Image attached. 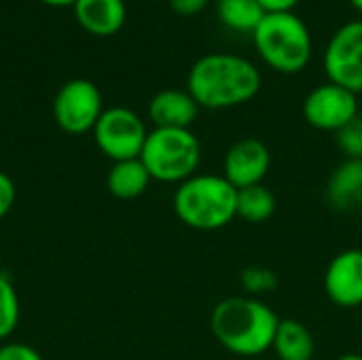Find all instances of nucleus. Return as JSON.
Listing matches in <instances>:
<instances>
[{
	"instance_id": "nucleus-1",
	"label": "nucleus",
	"mask_w": 362,
	"mask_h": 360,
	"mask_svg": "<svg viewBox=\"0 0 362 360\" xmlns=\"http://www.w3.org/2000/svg\"><path fill=\"white\" fill-rule=\"evenodd\" d=\"M261 70L235 53H208L199 57L187 76V91L199 108L223 110L250 102L261 91Z\"/></svg>"
},
{
	"instance_id": "nucleus-2",
	"label": "nucleus",
	"mask_w": 362,
	"mask_h": 360,
	"mask_svg": "<svg viewBox=\"0 0 362 360\" xmlns=\"http://www.w3.org/2000/svg\"><path fill=\"white\" fill-rule=\"evenodd\" d=\"M278 314L259 297H227L210 314V329L216 342L231 354L252 359L274 346Z\"/></svg>"
},
{
	"instance_id": "nucleus-3",
	"label": "nucleus",
	"mask_w": 362,
	"mask_h": 360,
	"mask_svg": "<svg viewBox=\"0 0 362 360\" xmlns=\"http://www.w3.org/2000/svg\"><path fill=\"white\" fill-rule=\"evenodd\" d=\"M174 212L191 229H223L238 216V189L223 174H195L178 185Z\"/></svg>"
},
{
	"instance_id": "nucleus-4",
	"label": "nucleus",
	"mask_w": 362,
	"mask_h": 360,
	"mask_svg": "<svg viewBox=\"0 0 362 360\" xmlns=\"http://www.w3.org/2000/svg\"><path fill=\"white\" fill-rule=\"evenodd\" d=\"M252 40L259 57L280 74L301 72L314 51L312 32L295 13H265Z\"/></svg>"
},
{
	"instance_id": "nucleus-5",
	"label": "nucleus",
	"mask_w": 362,
	"mask_h": 360,
	"mask_svg": "<svg viewBox=\"0 0 362 360\" xmlns=\"http://www.w3.org/2000/svg\"><path fill=\"white\" fill-rule=\"evenodd\" d=\"M140 161L153 180L180 185L195 176L202 161V144L191 129L155 127L146 136Z\"/></svg>"
},
{
	"instance_id": "nucleus-6",
	"label": "nucleus",
	"mask_w": 362,
	"mask_h": 360,
	"mask_svg": "<svg viewBox=\"0 0 362 360\" xmlns=\"http://www.w3.org/2000/svg\"><path fill=\"white\" fill-rule=\"evenodd\" d=\"M146 136L148 129L144 121L125 106L104 108L102 117L93 127V140L98 149L108 159H112V163L138 159L144 149Z\"/></svg>"
},
{
	"instance_id": "nucleus-7",
	"label": "nucleus",
	"mask_w": 362,
	"mask_h": 360,
	"mask_svg": "<svg viewBox=\"0 0 362 360\" xmlns=\"http://www.w3.org/2000/svg\"><path fill=\"white\" fill-rule=\"evenodd\" d=\"M104 112L102 93L95 83L87 79H72L59 87L53 100V117L59 129L66 134L93 132L98 119Z\"/></svg>"
},
{
	"instance_id": "nucleus-8",
	"label": "nucleus",
	"mask_w": 362,
	"mask_h": 360,
	"mask_svg": "<svg viewBox=\"0 0 362 360\" xmlns=\"http://www.w3.org/2000/svg\"><path fill=\"white\" fill-rule=\"evenodd\" d=\"M325 72L331 83L354 93L362 91V19L346 21L331 36L325 57Z\"/></svg>"
},
{
	"instance_id": "nucleus-9",
	"label": "nucleus",
	"mask_w": 362,
	"mask_h": 360,
	"mask_svg": "<svg viewBox=\"0 0 362 360\" xmlns=\"http://www.w3.org/2000/svg\"><path fill=\"white\" fill-rule=\"evenodd\" d=\"M358 117V93L322 83L314 87L303 100V119L320 132H339Z\"/></svg>"
},
{
	"instance_id": "nucleus-10",
	"label": "nucleus",
	"mask_w": 362,
	"mask_h": 360,
	"mask_svg": "<svg viewBox=\"0 0 362 360\" xmlns=\"http://www.w3.org/2000/svg\"><path fill=\"white\" fill-rule=\"evenodd\" d=\"M272 155L265 142L259 138H240L225 153L223 176L240 191L252 185H261L269 172Z\"/></svg>"
},
{
	"instance_id": "nucleus-11",
	"label": "nucleus",
	"mask_w": 362,
	"mask_h": 360,
	"mask_svg": "<svg viewBox=\"0 0 362 360\" xmlns=\"http://www.w3.org/2000/svg\"><path fill=\"white\" fill-rule=\"evenodd\" d=\"M325 293L337 308H361L362 250L348 248L333 257L325 272Z\"/></svg>"
},
{
	"instance_id": "nucleus-12",
	"label": "nucleus",
	"mask_w": 362,
	"mask_h": 360,
	"mask_svg": "<svg viewBox=\"0 0 362 360\" xmlns=\"http://www.w3.org/2000/svg\"><path fill=\"white\" fill-rule=\"evenodd\" d=\"M197 112L199 104L182 89H163L155 93L148 104V117L155 127L189 129L197 119Z\"/></svg>"
},
{
	"instance_id": "nucleus-13",
	"label": "nucleus",
	"mask_w": 362,
	"mask_h": 360,
	"mask_svg": "<svg viewBox=\"0 0 362 360\" xmlns=\"http://www.w3.org/2000/svg\"><path fill=\"white\" fill-rule=\"evenodd\" d=\"M72 6L81 28L93 36L117 34L127 15L123 0H76Z\"/></svg>"
},
{
	"instance_id": "nucleus-14",
	"label": "nucleus",
	"mask_w": 362,
	"mask_h": 360,
	"mask_svg": "<svg viewBox=\"0 0 362 360\" xmlns=\"http://www.w3.org/2000/svg\"><path fill=\"white\" fill-rule=\"evenodd\" d=\"M327 197L333 208L350 210L362 204V161L346 159L329 178Z\"/></svg>"
},
{
	"instance_id": "nucleus-15",
	"label": "nucleus",
	"mask_w": 362,
	"mask_h": 360,
	"mask_svg": "<svg viewBox=\"0 0 362 360\" xmlns=\"http://www.w3.org/2000/svg\"><path fill=\"white\" fill-rule=\"evenodd\" d=\"M272 350L280 360H312L316 342L312 331L303 323L295 318H284L278 325Z\"/></svg>"
},
{
	"instance_id": "nucleus-16",
	"label": "nucleus",
	"mask_w": 362,
	"mask_h": 360,
	"mask_svg": "<svg viewBox=\"0 0 362 360\" xmlns=\"http://www.w3.org/2000/svg\"><path fill=\"white\" fill-rule=\"evenodd\" d=\"M151 174L144 168V163L138 159H125V161H115L108 176H106V187L110 195L119 199H136L140 197L148 185H151Z\"/></svg>"
},
{
	"instance_id": "nucleus-17",
	"label": "nucleus",
	"mask_w": 362,
	"mask_h": 360,
	"mask_svg": "<svg viewBox=\"0 0 362 360\" xmlns=\"http://www.w3.org/2000/svg\"><path fill=\"white\" fill-rule=\"evenodd\" d=\"M216 15L229 30L252 34L265 17V8L259 0H216Z\"/></svg>"
},
{
	"instance_id": "nucleus-18",
	"label": "nucleus",
	"mask_w": 362,
	"mask_h": 360,
	"mask_svg": "<svg viewBox=\"0 0 362 360\" xmlns=\"http://www.w3.org/2000/svg\"><path fill=\"white\" fill-rule=\"evenodd\" d=\"M276 195L261 182L238 191V216L246 223L261 225L276 212Z\"/></svg>"
},
{
	"instance_id": "nucleus-19",
	"label": "nucleus",
	"mask_w": 362,
	"mask_h": 360,
	"mask_svg": "<svg viewBox=\"0 0 362 360\" xmlns=\"http://www.w3.org/2000/svg\"><path fill=\"white\" fill-rule=\"evenodd\" d=\"M19 325V297L8 276L0 274V342L8 339Z\"/></svg>"
},
{
	"instance_id": "nucleus-20",
	"label": "nucleus",
	"mask_w": 362,
	"mask_h": 360,
	"mask_svg": "<svg viewBox=\"0 0 362 360\" xmlns=\"http://www.w3.org/2000/svg\"><path fill=\"white\" fill-rule=\"evenodd\" d=\"M240 282H242L244 291L248 293V297L269 295L280 284L278 274L274 269H269V267H263V265H250V267H246L240 274Z\"/></svg>"
},
{
	"instance_id": "nucleus-21",
	"label": "nucleus",
	"mask_w": 362,
	"mask_h": 360,
	"mask_svg": "<svg viewBox=\"0 0 362 360\" xmlns=\"http://www.w3.org/2000/svg\"><path fill=\"white\" fill-rule=\"evenodd\" d=\"M339 151L346 155V159H358L362 161V119L356 117L352 123H348L344 129L335 134Z\"/></svg>"
},
{
	"instance_id": "nucleus-22",
	"label": "nucleus",
	"mask_w": 362,
	"mask_h": 360,
	"mask_svg": "<svg viewBox=\"0 0 362 360\" xmlns=\"http://www.w3.org/2000/svg\"><path fill=\"white\" fill-rule=\"evenodd\" d=\"M0 360H45L32 346L8 342L0 346Z\"/></svg>"
},
{
	"instance_id": "nucleus-23",
	"label": "nucleus",
	"mask_w": 362,
	"mask_h": 360,
	"mask_svg": "<svg viewBox=\"0 0 362 360\" xmlns=\"http://www.w3.org/2000/svg\"><path fill=\"white\" fill-rule=\"evenodd\" d=\"M15 199H17V189L13 178L6 172H0V219H4L11 212Z\"/></svg>"
},
{
	"instance_id": "nucleus-24",
	"label": "nucleus",
	"mask_w": 362,
	"mask_h": 360,
	"mask_svg": "<svg viewBox=\"0 0 362 360\" xmlns=\"http://www.w3.org/2000/svg\"><path fill=\"white\" fill-rule=\"evenodd\" d=\"M208 2L210 0H170V8L176 15L191 17V15H199L208 6Z\"/></svg>"
},
{
	"instance_id": "nucleus-25",
	"label": "nucleus",
	"mask_w": 362,
	"mask_h": 360,
	"mask_svg": "<svg viewBox=\"0 0 362 360\" xmlns=\"http://www.w3.org/2000/svg\"><path fill=\"white\" fill-rule=\"evenodd\" d=\"M265 13H293L299 0H259Z\"/></svg>"
},
{
	"instance_id": "nucleus-26",
	"label": "nucleus",
	"mask_w": 362,
	"mask_h": 360,
	"mask_svg": "<svg viewBox=\"0 0 362 360\" xmlns=\"http://www.w3.org/2000/svg\"><path fill=\"white\" fill-rule=\"evenodd\" d=\"M45 4H51V6H66V4H74L76 0H40Z\"/></svg>"
},
{
	"instance_id": "nucleus-27",
	"label": "nucleus",
	"mask_w": 362,
	"mask_h": 360,
	"mask_svg": "<svg viewBox=\"0 0 362 360\" xmlns=\"http://www.w3.org/2000/svg\"><path fill=\"white\" fill-rule=\"evenodd\" d=\"M337 360H362V354H354V352L352 354H341Z\"/></svg>"
},
{
	"instance_id": "nucleus-28",
	"label": "nucleus",
	"mask_w": 362,
	"mask_h": 360,
	"mask_svg": "<svg viewBox=\"0 0 362 360\" xmlns=\"http://www.w3.org/2000/svg\"><path fill=\"white\" fill-rule=\"evenodd\" d=\"M350 4H352L354 8H358L362 13V0H350Z\"/></svg>"
},
{
	"instance_id": "nucleus-29",
	"label": "nucleus",
	"mask_w": 362,
	"mask_h": 360,
	"mask_svg": "<svg viewBox=\"0 0 362 360\" xmlns=\"http://www.w3.org/2000/svg\"><path fill=\"white\" fill-rule=\"evenodd\" d=\"M0 267H2V257H0ZM0 274H2V272H0Z\"/></svg>"
},
{
	"instance_id": "nucleus-30",
	"label": "nucleus",
	"mask_w": 362,
	"mask_h": 360,
	"mask_svg": "<svg viewBox=\"0 0 362 360\" xmlns=\"http://www.w3.org/2000/svg\"><path fill=\"white\" fill-rule=\"evenodd\" d=\"M361 95H362V91H361Z\"/></svg>"
}]
</instances>
